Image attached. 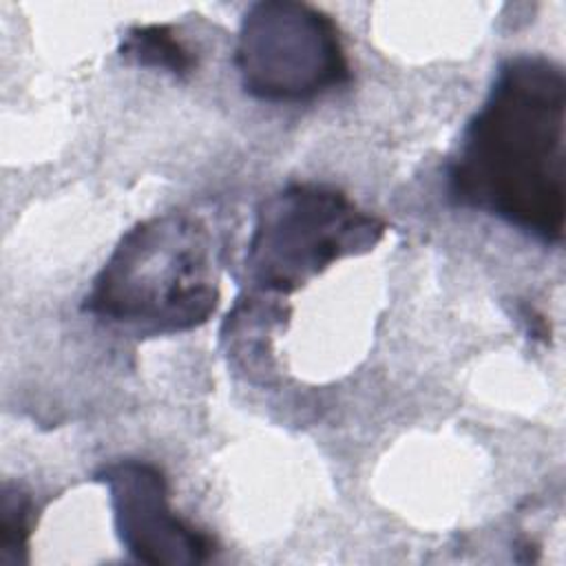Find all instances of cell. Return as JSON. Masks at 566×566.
Wrapping results in <instances>:
<instances>
[{
    "label": "cell",
    "instance_id": "1",
    "mask_svg": "<svg viewBox=\"0 0 566 566\" xmlns=\"http://www.w3.org/2000/svg\"><path fill=\"white\" fill-rule=\"evenodd\" d=\"M564 69L544 55L506 60L447 168L449 199L544 243L564 237Z\"/></svg>",
    "mask_w": 566,
    "mask_h": 566
},
{
    "label": "cell",
    "instance_id": "2",
    "mask_svg": "<svg viewBox=\"0 0 566 566\" xmlns=\"http://www.w3.org/2000/svg\"><path fill=\"white\" fill-rule=\"evenodd\" d=\"M208 228L170 212L128 230L86 294L84 310L137 334H175L208 321L219 301Z\"/></svg>",
    "mask_w": 566,
    "mask_h": 566
},
{
    "label": "cell",
    "instance_id": "3",
    "mask_svg": "<svg viewBox=\"0 0 566 566\" xmlns=\"http://www.w3.org/2000/svg\"><path fill=\"white\" fill-rule=\"evenodd\" d=\"M385 223L343 192L294 184L263 201L248 245L245 270L268 292H292L340 256L374 248Z\"/></svg>",
    "mask_w": 566,
    "mask_h": 566
},
{
    "label": "cell",
    "instance_id": "4",
    "mask_svg": "<svg viewBox=\"0 0 566 566\" xmlns=\"http://www.w3.org/2000/svg\"><path fill=\"white\" fill-rule=\"evenodd\" d=\"M234 66L243 88L265 102H305L352 75L334 20L290 0L256 2L245 11Z\"/></svg>",
    "mask_w": 566,
    "mask_h": 566
},
{
    "label": "cell",
    "instance_id": "5",
    "mask_svg": "<svg viewBox=\"0 0 566 566\" xmlns=\"http://www.w3.org/2000/svg\"><path fill=\"white\" fill-rule=\"evenodd\" d=\"M115 528L126 551L146 564H199L208 559L212 539L181 520L168 502L164 473L142 460L104 467Z\"/></svg>",
    "mask_w": 566,
    "mask_h": 566
},
{
    "label": "cell",
    "instance_id": "6",
    "mask_svg": "<svg viewBox=\"0 0 566 566\" xmlns=\"http://www.w3.org/2000/svg\"><path fill=\"white\" fill-rule=\"evenodd\" d=\"M119 51L122 57L139 66L161 69L177 77L188 75L195 66V57L190 55L186 44L179 38H175V33L164 24L128 29Z\"/></svg>",
    "mask_w": 566,
    "mask_h": 566
},
{
    "label": "cell",
    "instance_id": "7",
    "mask_svg": "<svg viewBox=\"0 0 566 566\" xmlns=\"http://www.w3.org/2000/svg\"><path fill=\"white\" fill-rule=\"evenodd\" d=\"M2 524H0V564L20 562L31 535V500L18 486L2 489Z\"/></svg>",
    "mask_w": 566,
    "mask_h": 566
}]
</instances>
